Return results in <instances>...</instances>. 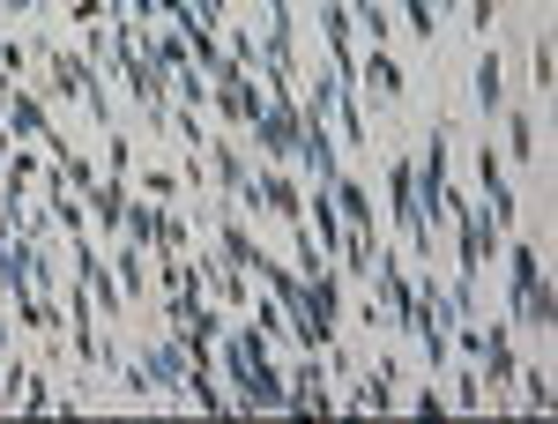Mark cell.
I'll use <instances>...</instances> for the list:
<instances>
[{
	"label": "cell",
	"mask_w": 558,
	"mask_h": 424,
	"mask_svg": "<svg viewBox=\"0 0 558 424\" xmlns=\"http://www.w3.org/2000/svg\"><path fill=\"white\" fill-rule=\"evenodd\" d=\"M223 387H231V410L239 417H260V410H291V380H283V365H276V342L260 336L254 320H239V328H223Z\"/></svg>",
	"instance_id": "1"
},
{
	"label": "cell",
	"mask_w": 558,
	"mask_h": 424,
	"mask_svg": "<svg viewBox=\"0 0 558 424\" xmlns=\"http://www.w3.org/2000/svg\"><path fill=\"white\" fill-rule=\"evenodd\" d=\"M45 68H52V89H60V97H83L97 128H120V112H112V97H105V83H97V68H89L83 52H60V45H45Z\"/></svg>",
	"instance_id": "2"
},
{
	"label": "cell",
	"mask_w": 558,
	"mask_h": 424,
	"mask_svg": "<svg viewBox=\"0 0 558 424\" xmlns=\"http://www.w3.org/2000/svg\"><path fill=\"white\" fill-rule=\"evenodd\" d=\"M447 223H454V239H462V276H476L484 261H492L499 246H507V231L492 223V209H476V202L462 194V186H454V202H447Z\"/></svg>",
	"instance_id": "3"
},
{
	"label": "cell",
	"mask_w": 558,
	"mask_h": 424,
	"mask_svg": "<svg viewBox=\"0 0 558 424\" xmlns=\"http://www.w3.org/2000/svg\"><path fill=\"white\" fill-rule=\"evenodd\" d=\"M387 209H395V231L417 246V261H432V239H439V231H432L425 209H417V165H410V157L387 165Z\"/></svg>",
	"instance_id": "4"
},
{
	"label": "cell",
	"mask_w": 558,
	"mask_h": 424,
	"mask_svg": "<svg viewBox=\"0 0 558 424\" xmlns=\"http://www.w3.org/2000/svg\"><path fill=\"white\" fill-rule=\"evenodd\" d=\"M209 105L223 128H254L268 112V89L254 83V68H223V75H209Z\"/></svg>",
	"instance_id": "5"
},
{
	"label": "cell",
	"mask_w": 558,
	"mask_h": 424,
	"mask_svg": "<svg viewBox=\"0 0 558 424\" xmlns=\"http://www.w3.org/2000/svg\"><path fill=\"white\" fill-rule=\"evenodd\" d=\"M447 142H454V134L432 128L425 134V165H417V209H425L432 231H439V216H447V202H454V179H447Z\"/></svg>",
	"instance_id": "6"
},
{
	"label": "cell",
	"mask_w": 558,
	"mask_h": 424,
	"mask_svg": "<svg viewBox=\"0 0 558 424\" xmlns=\"http://www.w3.org/2000/svg\"><path fill=\"white\" fill-rule=\"evenodd\" d=\"M186 373H194V358H186V342H149L142 350V380H149V395H186Z\"/></svg>",
	"instance_id": "7"
},
{
	"label": "cell",
	"mask_w": 558,
	"mask_h": 424,
	"mask_svg": "<svg viewBox=\"0 0 558 424\" xmlns=\"http://www.w3.org/2000/svg\"><path fill=\"white\" fill-rule=\"evenodd\" d=\"M291 410H299V417H328V410H336V395H328V365H320L313 350H299V365H291Z\"/></svg>",
	"instance_id": "8"
},
{
	"label": "cell",
	"mask_w": 558,
	"mask_h": 424,
	"mask_svg": "<svg viewBox=\"0 0 558 424\" xmlns=\"http://www.w3.org/2000/svg\"><path fill=\"white\" fill-rule=\"evenodd\" d=\"M395 380H402V358H380L365 380H350V395L336 402V410H350V417H357V410H373V417H380V410H395Z\"/></svg>",
	"instance_id": "9"
},
{
	"label": "cell",
	"mask_w": 558,
	"mask_h": 424,
	"mask_svg": "<svg viewBox=\"0 0 558 424\" xmlns=\"http://www.w3.org/2000/svg\"><path fill=\"white\" fill-rule=\"evenodd\" d=\"M268 157H299V97H268V112L254 120Z\"/></svg>",
	"instance_id": "10"
},
{
	"label": "cell",
	"mask_w": 558,
	"mask_h": 424,
	"mask_svg": "<svg viewBox=\"0 0 558 424\" xmlns=\"http://www.w3.org/2000/svg\"><path fill=\"white\" fill-rule=\"evenodd\" d=\"M476 186H484V209H492V223L507 231V223H514V186H507L499 149H484V142H476Z\"/></svg>",
	"instance_id": "11"
},
{
	"label": "cell",
	"mask_w": 558,
	"mask_h": 424,
	"mask_svg": "<svg viewBox=\"0 0 558 424\" xmlns=\"http://www.w3.org/2000/svg\"><path fill=\"white\" fill-rule=\"evenodd\" d=\"M507 305H514V328H536V342L551 336V276H544V268H536Z\"/></svg>",
	"instance_id": "12"
},
{
	"label": "cell",
	"mask_w": 558,
	"mask_h": 424,
	"mask_svg": "<svg viewBox=\"0 0 558 424\" xmlns=\"http://www.w3.org/2000/svg\"><path fill=\"white\" fill-rule=\"evenodd\" d=\"M8 134H23V142H45V157L60 149V128L45 120L38 97H23V89H8Z\"/></svg>",
	"instance_id": "13"
},
{
	"label": "cell",
	"mask_w": 558,
	"mask_h": 424,
	"mask_svg": "<svg viewBox=\"0 0 558 424\" xmlns=\"http://www.w3.org/2000/svg\"><path fill=\"white\" fill-rule=\"evenodd\" d=\"M476 358H484V380L492 387H514L521 358H514V336L507 328H476Z\"/></svg>",
	"instance_id": "14"
},
{
	"label": "cell",
	"mask_w": 558,
	"mask_h": 424,
	"mask_svg": "<svg viewBox=\"0 0 558 424\" xmlns=\"http://www.w3.org/2000/svg\"><path fill=\"white\" fill-rule=\"evenodd\" d=\"M254 186H260V209H276V216H283V223H291V231H299V223H305V194H299V186H291V171H260Z\"/></svg>",
	"instance_id": "15"
},
{
	"label": "cell",
	"mask_w": 558,
	"mask_h": 424,
	"mask_svg": "<svg viewBox=\"0 0 558 424\" xmlns=\"http://www.w3.org/2000/svg\"><path fill=\"white\" fill-rule=\"evenodd\" d=\"M216 261H223V268H239V276H254L260 246H254V231L239 223V209H223V246H216Z\"/></svg>",
	"instance_id": "16"
},
{
	"label": "cell",
	"mask_w": 558,
	"mask_h": 424,
	"mask_svg": "<svg viewBox=\"0 0 558 424\" xmlns=\"http://www.w3.org/2000/svg\"><path fill=\"white\" fill-rule=\"evenodd\" d=\"M305 223H313V239H320V246H328V254H343V216H336V202H328V186H313V194H305Z\"/></svg>",
	"instance_id": "17"
},
{
	"label": "cell",
	"mask_w": 558,
	"mask_h": 424,
	"mask_svg": "<svg viewBox=\"0 0 558 424\" xmlns=\"http://www.w3.org/2000/svg\"><path fill=\"white\" fill-rule=\"evenodd\" d=\"M365 83L380 89L387 105H402V97H410V83H402V68H395V52H387V45H373V52H365Z\"/></svg>",
	"instance_id": "18"
},
{
	"label": "cell",
	"mask_w": 558,
	"mask_h": 424,
	"mask_svg": "<svg viewBox=\"0 0 558 424\" xmlns=\"http://www.w3.org/2000/svg\"><path fill=\"white\" fill-rule=\"evenodd\" d=\"M83 202H89V216H97V231H120V216H128V194H120V179H97Z\"/></svg>",
	"instance_id": "19"
},
{
	"label": "cell",
	"mask_w": 558,
	"mask_h": 424,
	"mask_svg": "<svg viewBox=\"0 0 558 424\" xmlns=\"http://www.w3.org/2000/svg\"><path fill=\"white\" fill-rule=\"evenodd\" d=\"M499 68H507V60H499V52L484 45V52H476V112H499V97H507Z\"/></svg>",
	"instance_id": "20"
},
{
	"label": "cell",
	"mask_w": 558,
	"mask_h": 424,
	"mask_svg": "<svg viewBox=\"0 0 558 424\" xmlns=\"http://www.w3.org/2000/svg\"><path fill=\"white\" fill-rule=\"evenodd\" d=\"M507 157H514V165H529V157H536V105L507 112Z\"/></svg>",
	"instance_id": "21"
},
{
	"label": "cell",
	"mask_w": 558,
	"mask_h": 424,
	"mask_svg": "<svg viewBox=\"0 0 558 424\" xmlns=\"http://www.w3.org/2000/svg\"><path fill=\"white\" fill-rule=\"evenodd\" d=\"M186 395H194V402H202V410H216V417H223V410H231V387L216 380V365H194V373H186Z\"/></svg>",
	"instance_id": "22"
},
{
	"label": "cell",
	"mask_w": 558,
	"mask_h": 424,
	"mask_svg": "<svg viewBox=\"0 0 558 424\" xmlns=\"http://www.w3.org/2000/svg\"><path fill=\"white\" fill-rule=\"evenodd\" d=\"M0 179H8V186H0V202H8V209H23V194H31V179H38V157H8Z\"/></svg>",
	"instance_id": "23"
},
{
	"label": "cell",
	"mask_w": 558,
	"mask_h": 424,
	"mask_svg": "<svg viewBox=\"0 0 558 424\" xmlns=\"http://www.w3.org/2000/svg\"><path fill=\"white\" fill-rule=\"evenodd\" d=\"M521 402H529V410H551V373H544V365L521 373Z\"/></svg>",
	"instance_id": "24"
},
{
	"label": "cell",
	"mask_w": 558,
	"mask_h": 424,
	"mask_svg": "<svg viewBox=\"0 0 558 424\" xmlns=\"http://www.w3.org/2000/svg\"><path fill=\"white\" fill-rule=\"evenodd\" d=\"M529 75H536V105H544L551 97V31H536V68Z\"/></svg>",
	"instance_id": "25"
},
{
	"label": "cell",
	"mask_w": 558,
	"mask_h": 424,
	"mask_svg": "<svg viewBox=\"0 0 558 424\" xmlns=\"http://www.w3.org/2000/svg\"><path fill=\"white\" fill-rule=\"evenodd\" d=\"M142 186H149V202H179V171H149Z\"/></svg>",
	"instance_id": "26"
},
{
	"label": "cell",
	"mask_w": 558,
	"mask_h": 424,
	"mask_svg": "<svg viewBox=\"0 0 558 424\" xmlns=\"http://www.w3.org/2000/svg\"><path fill=\"white\" fill-rule=\"evenodd\" d=\"M484 402V387H476V373H462V387H454V410H476Z\"/></svg>",
	"instance_id": "27"
},
{
	"label": "cell",
	"mask_w": 558,
	"mask_h": 424,
	"mask_svg": "<svg viewBox=\"0 0 558 424\" xmlns=\"http://www.w3.org/2000/svg\"><path fill=\"white\" fill-rule=\"evenodd\" d=\"M0 8H15V15H31V8H38V0H0Z\"/></svg>",
	"instance_id": "28"
},
{
	"label": "cell",
	"mask_w": 558,
	"mask_h": 424,
	"mask_svg": "<svg viewBox=\"0 0 558 424\" xmlns=\"http://www.w3.org/2000/svg\"><path fill=\"white\" fill-rule=\"evenodd\" d=\"M0 358H8V313H0Z\"/></svg>",
	"instance_id": "29"
}]
</instances>
